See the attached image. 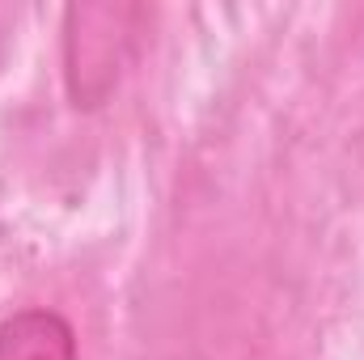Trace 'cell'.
<instances>
[{
    "instance_id": "6da1fadb",
    "label": "cell",
    "mask_w": 364,
    "mask_h": 360,
    "mask_svg": "<svg viewBox=\"0 0 364 360\" xmlns=\"http://www.w3.org/2000/svg\"><path fill=\"white\" fill-rule=\"evenodd\" d=\"M144 9L136 4H73L64 9V85L77 110H97L119 90L144 43Z\"/></svg>"
},
{
    "instance_id": "7a4b0ae2",
    "label": "cell",
    "mask_w": 364,
    "mask_h": 360,
    "mask_svg": "<svg viewBox=\"0 0 364 360\" xmlns=\"http://www.w3.org/2000/svg\"><path fill=\"white\" fill-rule=\"evenodd\" d=\"M0 360H81L77 327L47 305L13 309L0 322Z\"/></svg>"
}]
</instances>
